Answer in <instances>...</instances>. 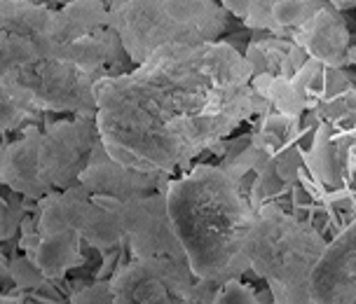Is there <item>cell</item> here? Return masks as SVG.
<instances>
[{
    "label": "cell",
    "mask_w": 356,
    "mask_h": 304,
    "mask_svg": "<svg viewBox=\"0 0 356 304\" xmlns=\"http://www.w3.org/2000/svg\"><path fill=\"white\" fill-rule=\"evenodd\" d=\"M97 143L94 117L78 115L75 122H61L47 134H26L22 143L12 145L0 160V178L29 197H40L56 185L80 176L82 155Z\"/></svg>",
    "instance_id": "obj_5"
},
{
    "label": "cell",
    "mask_w": 356,
    "mask_h": 304,
    "mask_svg": "<svg viewBox=\"0 0 356 304\" xmlns=\"http://www.w3.org/2000/svg\"><path fill=\"white\" fill-rule=\"evenodd\" d=\"M309 302H356V223L323 246L309 274Z\"/></svg>",
    "instance_id": "obj_6"
},
{
    "label": "cell",
    "mask_w": 356,
    "mask_h": 304,
    "mask_svg": "<svg viewBox=\"0 0 356 304\" xmlns=\"http://www.w3.org/2000/svg\"><path fill=\"white\" fill-rule=\"evenodd\" d=\"M293 42L309 59L326 68H340L349 61V33L335 8L323 3L300 28L293 31Z\"/></svg>",
    "instance_id": "obj_7"
},
{
    "label": "cell",
    "mask_w": 356,
    "mask_h": 304,
    "mask_svg": "<svg viewBox=\"0 0 356 304\" xmlns=\"http://www.w3.org/2000/svg\"><path fill=\"white\" fill-rule=\"evenodd\" d=\"M97 138L113 162L141 174L183 171L267 108L253 66L227 42H169L131 73L97 82Z\"/></svg>",
    "instance_id": "obj_1"
},
{
    "label": "cell",
    "mask_w": 356,
    "mask_h": 304,
    "mask_svg": "<svg viewBox=\"0 0 356 304\" xmlns=\"http://www.w3.org/2000/svg\"><path fill=\"white\" fill-rule=\"evenodd\" d=\"M169 225L200 281L220 283L249 269L244 239L260 201L244 187V171L195 167L164 189ZM265 204V201H263Z\"/></svg>",
    "instance_id": "obj_2"
},
{
    "label": "cell",
    "mask_w": 356,
    "mask_h": 304,
    "mask_svg": "<svg viewBox=\"0 0 356 304\" xmlns=\"http://www.w3.org/2000/svg\"><path fill=\"white\" fill-rule=\"evenodd\" d=\"M111 24L131 61L169 42H209L227 26L213 0H113Z\"/></svg>",
    "instance_id": "obj_4"
},
{
    "label": "cell",
    "mask_w": 356,
    "mask_h": 304,
    "mask_svg": "<svg viewBox=\"0 0 356 304\" xmlns=\"http://www.w3.org/2000/svg\"><path fill=\"white\" fill-rule=\"evenodd\" d=\"M216 300L218 302H256L251 295V290L246 286H241L237 278L225 281V288H222V293L216 295Z\"/></svg>",
    "instance_id": "obj_8"
},
{
    "label": "cell",
    "mask_w": 356,
    "mask_h": 304,
    "mask_svg": "<svg viewBox=\"0 0 356 304\" xmlns=\"http://www.w3.org/2000/svg\"><path fill=\"white\" fill-rule=\"evenodd\" d=\"M323 237L272 204H260L244 239L249 267L270 283L279 302H309V274L319 260Z\"/></svg>",
    "instance_id": "obj_3"
},
{
    "label": "cell",
    "mask_w": 356,
    "mask_h": 304,
    "mask_svg": "<svg viewBox=\"0 0 356 304\" xmlns=\"http://www.w3.org/2000/svg\"><path fill=\"white\" fill-rule=\"evenodd\" d=\"M326 3L330 5V8H335V10H349V8H354V5H356V0H326Z\"/></svg>",
    "instance_id": "obj_9"
}]
</instances>
